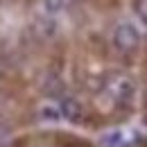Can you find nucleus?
<instances>
[{
  "instance_id": "f257e3e1",
  "label": "nucleus",
  "mask_w": 147,
  "mask_h": 147,
  "mask_svg": "<svg viewBox=\"0 0 147 147\" xmlns=\"http://www.w3.org/2000/svg\"><path fill=\"white\" fill-rule=\"evenodd\" d=\"M140 43V32L136 30V25L131 23H120L113 32V45L120 50V52H131L136 50Z\"/></svg>"
},
{
  "instance_id": "f03ea898",
  "label": "nucleus",
  "mask_w": 147,
  "mask_h": 147,
  "mask_svg": "<svg viewBox=\"0 0 147 147\" xmlns=\"http://www.w3.org/2000/svg\"><path fill=\"white\" fill-rule=\"evenodd\" d=\"M59 113L66 118V120H70V122H79L82 120V104L75 100V97H61V104H59Z\"/></svg>"
},
{
  "instance_id": "7ed1b4c3",
  "label": "nucleus",
  "mask_w": 147,
  "mask_h": 147,
  "mask_svg": "<svg viewBox=\"0 0 147 147\" xmlns=\"http://www.w3.org/2000/svg\"><path fill=\"white\" fill-rule=\"evenodd\" d=\"M66 88V84H63V79L55 73H48L45 75V79H43V93L45 95H50V97H59L61 93Z\"/></svg>"
},
{
  "instance_id": "20e7f679",
  "label": "nucleus",
  "mask_w": 147,
  "mask_h": 147,
  "mask_svg": "<svg viewBox=\"0 0 147 147\" xmlns=\"http://www.w3.org/2000/svg\"><path fill=\"white\" fill-rule=\"evenodd\" d=\"M100 143H102V147H125L127 145V138H125L122 129H111V131L102 134Z\"/></svg>"
},
{
  "instance_id": "39448f33",
  "label": "nucleus",
  "mask_w": 147,
  "mask_h": 147,
  "mask_svg": "<svg viewBox=\"0 0 147 147\" xmlns=\"http://www.w3.org/2000/svg\"><path fill=\"white\" fill-rule=\"evenodd\" d=\"M34 32H36L38 36H43V38H50V36H55V32H57V23L50 20V18H36Z\"/></svg>"
},
{
  "instance_id": "423d86ee",
  "label": "nucleus",
  "mask_w": 147,
  "mask_h": 147,
  "mask_svg": "<svg viewBox=\"0 0 147 147\" xmlns=\"http://www.w3.org/2000/svg\"><path fill=\"white\" fill-rule=\"evenodd\" d=\"M115 95H118V100H120V102H122V100H129V97L134 95V86H131V82H118Z\"/></svg>"
},
{
  "instance_id": "0eeeda50",
  "label": "nucleus",
  "mask_w": 147,
  "mask_h": 147,
  "mask_svg": "<svg viewBox=\"0 0 147 147\" xmlns=\"http://www.w3.org/2000/svg\"><path fill=\"white\" fill-rule=\"evenodd\" d=\"M38 115H41V120H45V122H57V120L61 118L59 109H55V107H43V109L38 111Z\"/></svg>"
},
{
  "instance_id": "6e6552de",
  "label": "nucleus",
  "mask_w": 147,
  "mask_h": 147,
  "mask_svg": "<svg viewBox=\"0 0 147 147\" xmlns=\"http://www.w3.org/2000/svg\"><path fill=\"white\" fill-rule=\"evenodd\" d=\"M134 9H136L138 18L143 20V25H147V0H136L134 2Z\"/></svg>"
},
{
  "instance_id": "1a4fd4ad",
  "label": "nucleus",
  "mask_w": 147,
  "mask_h": 147,
  "mask_svg": "<svg viewBox=\"0 0 147 147\" xmlns=\"http://www.w3.org/2000/svg\"><path fill=\"white\" fill-rule=\"evenodd\" d=\"M43 7L48 14H59L63 9V0H43Z\"/></svg>"
},
{
  "instance_id": "9d476101",
  "label": "nucleus",
  "mask_w": 147,
  "mask_h": 147,
  "mask_svg": "<svg viewBox=\"0 0 147 147\" xmlns=\"http://www.w3.org/2000/svg\"><path fill=\"white\" fill-rule=\"evenodd\" d=\"M0 77H2V70H0Z\"/></svg>"
}]
</instances>
